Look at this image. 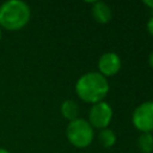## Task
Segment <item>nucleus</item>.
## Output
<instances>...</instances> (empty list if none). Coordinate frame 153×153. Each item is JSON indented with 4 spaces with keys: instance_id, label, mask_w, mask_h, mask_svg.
<instances>
[{
    "instance_id": "7",
    "label": "nucleus",
    "mask_w": 153,
    "mask_h": 153,
    "mask_svg": "<svg viewBox=\"0 0 153 153\" xmlns=\"http://www.w3.org/2000/svg\"><path fill=\"white\" fill-rule=\"evenodd\" d=\"M92 5H93L92 6V16H93L94 20L100 24L109 23L112 17L110 6L102 1H93Z\"/></svg>"
},
{
    "instance_id": "8",
    "label": "nucleus",
    "mask_w": 153,
    "mask_h": 153,
    "mask_svg": "<svg viewBox=\"0 0 153 153\" xmlns=\"http://www.w3.org/2000/svg\"><path fill=\"white\" fill-rule=\"evenodd\" d=\"M60 110H61L62 116L66 120H68L69 122L73 121V120H76L78 116H79V112H80V109H79L78 103L75 100H73V99H66V100H63L62 104H61Z\"/></svg>"
},
{
    "instance_id": "11",
    "label": "nucleus",
    "mask_w": 153,
    "mask_h": 153,
    "mask_svg": "<svg viewBox=\"0 0 153 153\" xmlns=\"http://www.w3.org/2000/svg\"><path fill=\"white\" fill-rule=\"evenodd\" d=\"M147 31H148V33L151 36H153V16L147 22Z\"/></svg>"
},
{
    "instance_id": "4",
    "label": "nucleus",
    "mask_w": 153,
    "mask_h": 153,
    "mask_svg": "<svg viewBox=\"0 0 153 153\" xmlns=\"http://www.w3.org/2000/svg\"><path fill=\"white\" fill-rule=\"evenodd\" d=\"M131 122L141 133H151L153 130V100H147L137 105L133 111Z\"/></svg>"
},
{
    "instance_id": "3",
    "label": "nucleus",
    "mask_w": 153,
    "mask_h": 153,
    "mask_svg": "<svg viewBox=\"0 0 153 153\" xmlns=\"http://www.w3.org/2000/svg\"><path fill=\"white\" fill-rule=\"evenodd\" d=\"M66 136L74 147L85 148L92 143L94 131L88 121L78 117L76 120H73L68 123L66 129Z\"/></svg>"
},
{
    "instance_id": "15",
    "label": "nucleus",
    "mask_w": 153,
    "mask_h": 153,
    "mask_svg": "<svg viewBox=\"0 0 153 153\" xmlns=\"http://www.w3.org/2000/svg\"><path fill=\"white\" fill-rule=\"evenodd\" d=\"M1 38H2V29L0 27V42H1Z\"/></svg>"
},
{
    "instance_id": "14",
    "label": "nucleus",
    "mask_w": 153,
    "mask_h": 153,
    "mask_svg": "<svg viewBox=\"0 0 153 153\" xmlns=\"http://www.w3.org/2000/svg\"><path fill=\"white\" fill-rule=\"evenodd\" d=\"M0 153H11L8 149H6V148H4V147H0Z\"/></svg>"
},
{
    "instance_id": "1",
    "label": "nucleus",
    "mask_w": 153,
    "mask_h": 153,
    "mask_svg": "<svg viewBox=\"0 0 153 153\" xmlns=\"http://www.w3.org/2000/svg\"><path fill=\"white\" fill-rule=\"evenodd\" d=\"M109 81L99 72H87L82 74L75 84L78 97L90 104L103 102L109 92Z\"/></svg>"
},
{
    "instance_id": "5",
    "label": "nucleus",
    "mask_w": 153,
    "mask_h": 153,
    "mask_svg": "<svg viewBox=\"0 0 153 153\" xmlns=\"http://www.w3.org/2000/svg\"><path fill=\"white\" fill-rule=\"evenodd\" d=\"M112 108L104 100L92 104L88 111V123L92 126V128H98L100 130L105 129L112 120Z\"/></svg>"
},
{
    "instance_id": "9",
    "label": "nucleus",
    "mask_w": 153,
    "mask_h": 153,
    "mask_svg": "<svg viewBox=\"0 0 153 153\" xmlns=\"http://www.w3.org/2000/svg\"><path fill=\"white\" fill-rule=\"evenodd\" d=\"M98 141L99 143L105 147V148H110L115 145L116 142V134L114 130L109 129V128H105V129H102L98 134Z\"/></svg>"
},
{
    "instance_id": "12",
    "label": "nucleus",
    "mask_w": 153,
    "mask_h": 153,
    "mask_svg": "<svg viewBox=\"0 0 153 153\" xmlns=\"http://www.w3.org/2000/svg\"><path fill=\"white\" fill-rule=\"evenodd\" d=\"M143 5H146V6H148L149 8L153 10V0H145L143 1Z\"/></svg>"
},
{
    "instance_id": "13",
    "label": "nucleus",
    "mask_w": 153,
    "mask_h": 153,
    "mask_svg": "<svg viewBox=\"0 0 153 153\" xmlns=\"http://www.w3.org/2000/svg\"><path fill=\"white\" fill-rule=\"evenodd\" d=\"M148 63H149V66H151V68L153 69V51L148 55Z\"/></svg>"
},
{
    "instance_id": "10",
    "label": "nucleus",
    "mask_w": 153,
    "mask_h": 153,
    "mask_svg": "<svg viewBox=\"0 0 153 153\" xmlns=\"http://www.w3.org/2000/svg\"><path fill=\"white\" fill-rule=\"evenodd\" d=\"M137 147L142 153L153 152V135L151 133H141L137 139Z\"/></svg>"
},
{
    "instance_id": "6",
    "label": "nucleus",
    "mask_w": 153,
    "mask_h": 153,
    "mask_svg": "<svg viewBox=\"0 0 153 153\" xmlns=\"http://www.w3.org/2000/svg\"><path fill=\"white\" fill-rule=\"evenodd\" d=\"M121 66H122L121 57L116 53H112V51L104 53L98 59L99 73L103 76H105V78L106 76H112V75L117 74L118 71L121 69Z\"/></svg>"
},
{
    "instance_id": "2",
    "label": "nucleus",
    "mask_w": 153,
    "mask_h": 153,
    "mask_svg": "<svg viewBox=\"0 0 153 153\" xmlns=\"http://www.w3.org/2000/svg\"><path fill=\"white\" fill-rule=\"evenodd\" d=\"M31 19V8L23 0H7L0 5V27L6 31H19Z\"/></svg>"
}]
</instances>
